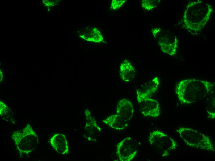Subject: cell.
Returning a JSON list of instances; mask_svg holds the SVG:
<instances>
[{
    "label": "cell",
    "mask_w": 215,
    "mask_h": 161,
    "mask_svg": "<svg viewBox=\"0 0 215 161\" xmlns=\"http://www.w3.org/2000/svg\"><path fill=\"white\" fill-rule=\"evenodd\" d=\"M126 1V0H113L111 4V8L116 10L121 7Z\"/></svg>",
    "instance_id": "9a60e30c"
},
{
    "label": "cell",
    "mask_w": 215,
    "mask_h": 161,
    "mask_svg": "<svg viewBox=\"0 0 215 161\" xmlns=\"http://www.w3.org/2000/svg\"><path fill=\"white\" fill-rule=\"evenodd\" d=\"M159 85V79L156 77L150 81L142 89L137 90L142 95L149 97L156 92Z\"/></svg>",
    "instance_id": "4fadbf2b"
},
{
    "label": "cell",
    "mask_w": 215,
    "mask_h": 161,
    "mask_svg": "<svg viewBox=\"0 0 215 161\" xmlns=\"http://www.w3.org/2000/svg\"><path fill=\"white\" fill-rule=\"evenodd\" d=\"M103 122L110 127L120 131L126 128L128 125V122L117 114L108 116Z\"/></svg>",
    "instance_id": "7c38bea8"
},
{
    "label": "cell",
    "mask_w": 215,
    "mask_h": 161,
    "mask_svg": "<svg viewBox=\"0 0 215 161\" xmlns=\"http://www.w3.org/2000/svg\"><path fill=\"white\" fill-rule=\"evenodd\" d=\"M50 141L52 146L58 153L65 154L69 153L68 144L64 135L58 133L54 134L50 139Z\"/></svg>",
    "instance_id": "30bf717a"
},
{
    "label": "cell",
    "mask_w": 215,
    "mask_h": 161,
    "mask_svg": "<svg viewBox=\"0 0 215 161\" xmlns=\"http://www.w3.org/2000/svg\"><path fill=\"white\" fill-rule=\"evenodd\" d=\"M213 87V84L209 81L196 79H185L176 85L175 93L181 103L192 104L209 94Z\"/></svg>",
    "instance_id": "6da1fadb"
},
{
    "label": "cell",
    "mask_w": 215,
    "mask_h": 161,
    "mask_svg": "<svg viewBox=\"0 0 215 161\" xmlns=\"http://www.w3.org/2000/svg\"><path fill=\"white\" fill-rule=\"evenodd\" d=\"M175 131L188 146L210 152L215 151L214 145L210 137L197 130L180 126Z\"/></svg>",
    "instance_id": "3957f363"
},
{
    "label": "cell",
    "mask_w": 215,
    "mask_h": 161,
    "mask_svg": "<svg viewBox=\"0 0 215 161\" xmlns=\"http://www.w3.org/2000/svg\"><path fill=\"white\" fill-rule=\"evenodd\" d=\"M134 112L133 105L129 99L124 98L118 102L117 108V114L128 122L132 119Z\"/></svg>",
    "instance_id": "9c48e42d"
},
{
    "label": "cell",
    "mask_w": 215,
    "mask_h": 161,
    "mask_svg": "<svg viewBox=\"0 0 215 161\" xmlns=\"http://www.w3.org/2000/svg\"><path fill=\"white\" fill-rule=\"evenodd\" d=\"M150 144L162 153V157L168 156L169 153L177 147V142L163 132L155 130L151 132L148 137Z\"/></svg>",
    "instance_id": "5b68a950"
},
{
    "label": "cell",
    "mask_w": 215,
    "mask_h": 161,
    "mask_svg": "<svg viewBox=\"0 0 215 161\" xmlns=\"http://www.w3.org/2000/svg\"><path fill=\"white\" fill-rule=\"evenodd\" d=\"M165 37L160 39L158 42L162 51L170 55L175 54L178 46V42L176 35L168 32Z\"/></svg>",
    "instance_id": "ba28073f"
},
{
    "label": "cell",
    "mask_w": 215,
    "mask_h": 161,
    "mask_svg": "<svg viewBox=\"0 0 215 161\" xmlns=\"http://www.w3.org/2000/svg\"><path fill=\"white\" fill-rule=\"evenodd\" d=\"M135 141L130 137H127L117 145L116 154L120 161H130L133 159L138 151Z\"/></svg>",
    "instance_id": "52a82bcc"
},
{
    "label": "cell",
    "mask_w": 215,
    "mask_h": 161,
    "mask_svg": "<svg viewBox=\"0 0 215 161\" xmlns=\"http://www.w3.org/2000/svg\"><path fill=\"white\" fill-rule=\"evenodd\" d=\"M135 74V68L131 63L128 59H124L120 67V75L122 79L129 82L134 78Z\"/></svg>",
    "instance_id": "8fae6325"
},
{
    "label": "cell",
    "mask_w": 215,
    "mask_h": 161,
    "mask_svg": "<svg viewBox=\"0 0 215 161\" xmlns=\"http://www.w3.org/2000/svg\"><path fill=\"white\" fill-rule=\"evenodd\" d=\"M160 30V29L159 28H156L154 29H153L152 32L154 36L155 37L156 36Z\"/></svg>",
    "instance_id": "2e32d148"
},
{
    "label": "cell",
    "mask_w": 215,
    "mask_h": 161,
    "mask_svg": "<svg viewBox=\"0 0 215 161\" xmlns=\"http://www.w3.org/2000/svg\"><path fill=\"white\" fill-rule=\"evenodd\" d=\"M136 98L139 111L145 117H157L160 113V107L156 100L141 94L136 90Z\"/></svg>",
    "instance_id": "8992f818"
},
{
    "label": "cell",
    "mask_w": 215,
    "mask_h": 161,
    "mask_svg": "<svg viewBox=\"0 0 215 161\" xmlns=\"http://www.w3.org/2000/svg\"><path fill=\"white\" fill-rule=\"evenodd\" d=\"M11 138L20 155L28 154L38 143V136L29 124L22 131L13 132Z\"/></svg>",
    "instance_id": "277c9868"
},
{
    "label": "cell",
    "mask_w": 215,
    "mask_h": 161,
    "mask_svg": "<svg viewBox=\"0 0 215 161\" xmlns=\"http://www.w3.org/2000/svg\"><path fill=\"white\" fill-rule=\"evenodd\" d=\"M212 11V6L204 1L190 2L187 5L183 15L185 28L189 31H200L209 20Z\"/></svg>",
    "instance_id": "7a4b0ae2"
},
{
    "label": "cell",
    "mask_w": 215,
    "mask_h": 161,
    "mask_svg": "<svg viewBox=\"0 0 215 161\" xmlns=\"http://www.w3.org/2000/svg\"><path fill=\"white\" fill-rule=\"evenodd\" d=\"M159 0H142L141 3L142 7L145 10H149L156 7Z\"/></svg>",
    "instance_id": "5bb4252c"
}]
</instances>
